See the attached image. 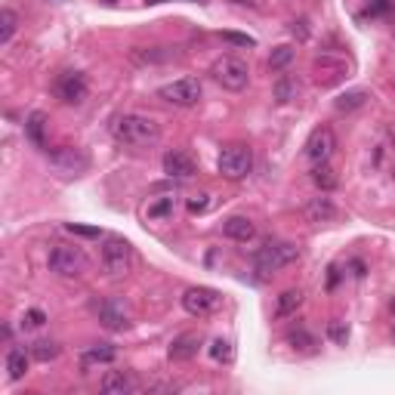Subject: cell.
Masks as SVG:
<instances>
[{
  "mask_svg": "<svg viewBox=\"0 0 395 395\" xmlns=\"http://www.w3.org/2000/svg\"><path fill=\"white\" fill-rule=\"evenodd\" d=\"M50 167L56 170L59 176H80V173H87V170H90V155L84 148L62 146V148L50 151Z\"/></svg>",
  "mask_w": 395,
  "mask_h": 395,
  "instance_id": "cell-9",
  "label": "cell"
},
{
  "mask_svg": "<svg viewBox=\"0 0 395 395\" xmlns=\"http://www.w3.org/2000/svg\"><path fill=\"white\" fill-rule=\"evenodd\" d=\"M43 325H47V312H40V309H28V312H25L22 328H43Z\"/></svg>",
  "mask_w": 395,
  "mask_h": 395,
  "instance_id": "cell-36",
  "label": "cell"
},
{
  "mask_svg": "<svg viewBox=\"0 0 395 395\" xmlns=\"http://www.w3.org/2000/svg\"><path fill=\"white\" fill-rule=\"evenodd\" d=\"M102 4H118V0H102Z\"/></svg>",
  "mask_w": 395,
  "mask_h": 395,
  "instance_id": "cell-42",
  "label": "cell"
},
{
  "mask_svg": "<svg viewBox=\"0 0 395 395\" xmlns=\"http://www.w3.org/2000/svg\"><path fill=\"white\" fill-rule=\"evenodd\" d=\"M367 96L364 90H349V93H343V96H337V102H334V109L337 112H355V109H362V105L367 102Z\"/></svg>",
  "mask_w": 395,
  "mask_h": 395,
  "instance_id": "cell-26",
  "label": "cell"
},
{
  "mask_svg": "<svg viewBox=\"0 0 395 395\" xmlns=\"http://www.w3.org/2000/svg\"><path fill=\"white\" fill-rule=\"evenodd\" d=\"M173 213H176V198L173 195L148 198V204H146V220L148 222H167Z\"/></svg>",
  "mask_w": 395,
  "mask_h": 395,
  "instance_id": "cell-17",
  "label": "cell"
},
{
  "mask_svg": "<svg viewBox=\"0 0 395 395\" xmlns=\"http://www.w3.org/2000/svg\"><path fill=\"white\" fill-rule=\"evenodd\" d=\"M192 4H207V0H192Z\"/></svg>",
  "mask_w": 395,
  "mask_h": 395,
  "instance_id": "cell-41",
  "label": "cell"
},
{
  "mask_svg": "<svg viewBox=\"0 0 395 395\" xmlns=\"http://www.w3.org/2000/svg\"><path fill=\"white\" fill-rule=\"evenodd\" d=\"M112 136L121 142V146H130V148H155L161 142V124L148 114H136V112H127V114H118L112 124Z\"/></svg>",
  "mask_w": 395,
  "mask_h": 395,
  "instance_id": "cell-1",
  "label": "cell"
},
{
  "mask_svg": "<svg viewBox=\"0 0 395 395\" xmlns=\"http://www.w3.org/2000/svg\"><path fill=\"white\" fill-rule=\"evenodd\" d=\"M59 355V343H53V340H38V343L31 346V358H38V362H53V358Z\"/></svg>",
  "mask_w": 395,
  "mask_h": 395,
  "instance_id": "cell-31",
  "label": "cell"
},
{
  "mask_svg": "<svg viewBox=\"0 0 395 395\" xmlns=\"http://www.w3.org/2000/svg\"><path fill=\"white\" fill-rule=\"evenodd\" d=\"M296 259H300V247L291 244V241H266L254 254V269L259 275H272L278 269L296 263Z\"/></svg>",
  "mask_w": 395,
  "mask_h": 395,
  "instance_id": "cell-3",
  "label": "cell"
},
{
  "mask_svg": "<svg viewBox=\"0 0 395 395\" xmlns=\"http://www.w3.org/2000/svg\"><path fill=\"white\" fill-rule=\"evenodd\" d=\"M303 291L300 287H287V291H281L278 293V300H275V318H291V315H296V309L303 306Z\"/></svg>",
  "mask_w": 395,
  "mask_h": 395,
  "instance_id": "cell-18",
  "label": "cell"
},
{
  "mask_svg": "<svg viewBox=\"0 0 395 395\" xmlns=\"http://www.w3.org/2000/svg\"><path fill=\"white\" fill-rule=\"evenodd\" d=\"M293 56H296V50L291 47V43H281V47H275L272 56H269V68H272V71H284L293 62Z\"/></svg>",
  "mask_w": 395,
  "mask_h": 395,
  "instance_id": "cell-27",
  "label": "cell"
},
{
  "mask_svg": "<svg viewBox=\"0 0 395 395\" xmlns=\"http://www.w3.org/2000/svg\"><path fill=\"white\" fill-rule=\"evenodd\" d=\"M198 349H201V340L195 334H183L173 340V346H170V362H188V358L198 355Z\"/></svg>",
  "mask_w": 395,
  "mask_h": 395,
  "instance_id": "cell-20",
  "label": "cell"
},
{
  "mask_svg": "<svg viewBox=\"0 0 395 395\" xmlns=\"http://www.w3.org/2000/svg\"><path fill=\"white\" fill-rule=\"evenodd\" d=\"M201 80L198 77H179L173 80V84H164L158 90V99H164V102L170 105H179V109H192V105L201 102Z\"/></svg>",
  "mask_w": 395,
  "mask_h": 395,
  "instance_id": "cell-7",
  "label": "cell"
},
{
  "mask_svg": "<svg viewBox=\"0 0 395 395\" xmlns=\"http://www.w3.org/2000/svg\"><path fill=\"white\" fill-rule=\"evenodd\" d=\"M312 183H315L321 192H330V188H337V173H334V167H330L328 161L315 164V167H312Z\"/></svg>",
  "mask_w": 395,
  "mask_h": 395,
  "instance_id": "cell-24",
  "label": "cell"
},
{
  "mask_svg": "<svg viewBox=\"0 0 395 395\" xmlns=\"http://www.w3.org/2000/svg\"><path fill=\"white\" fill-rule=\"evenodd\" d=\"M217 170H220V176L238 183V179H244L250 170H254V151L247 146H226L217 158Z\"/></svg>",
  "mask_w": 395,
  "mask_h": 395,
  "instance_id": "cell-5",
  "label": "cell"
},
{
  "mask_svg": "<svg viewBox=\"0 0 395 395\" xmlns=\"http://www.w3.org/2000/svg\"><path fill=\"white\" fill-rule=\"evenodd\" d=\"M222 306V293L213 287H188L183 293V309L195 318H210Z\"/></svg>",
  "mask_w": 395,
  "mask_h": 395,
  "instance_id": "cell-8",
  "label": "cell"
},
{
  "mask_svg": "<svg viewBox=\"0 0 395 395\" xmlns=\"http://www.w3.org/2000/svg\"><path fill=\"white\" fill-rule=\"evenodd\" d=\"M287 343H291L293 349H300V352H312V349H315V337L303 328H293L291 334H287Z\"/></svg>",
  "mask_w": 395,
  "mask_h": 395,
  "instance_id": "cell-30",
  "label": "cell"
},
{
  "mask_svg": "<svg viewBox=\"0 0 395 395\" xmlns=\"http://www.w3.org/2000/svg\"><path fill=\"white\" fill-rule=\"evenodd\" d=\"M90 87H87V77L80 71H62L56 77V96L62 99L65 105H80L87 99Z\"/></svg>",
  "mask_w": 395,
  "mask_h": 395,
  "instance_id": "cell-10",
  "label": "cell"
},
{
  "mask_svg": "<svg viewBox=\"0 0 395 395\" xmlns=\"http://www.w3.org/2000/svg\"><path fill=\"white\" fill-rule=\"evenodd\" d=\"M16 28H19V16H16L10 6L0 10V47H6L16 38Z\"/></svg>",
  "mask_w": 395,
  "mask_h": 395,
  "instance_id": "cell-25",
  "label": "cell"
},
{
  "mask_svg": "<svg viewBox=\"0 0 395 395\" xmlns=\"http://www.w3.org/2000/svg\"><path fill=\"white\" fill-rule=\"evenodd\" d=\"M337 148V136L330 127H318L312 130V136L306 139V158L312 161V164H321V161H328L330 155H334Z\"/></svg>",
  "mask_w": 395,
  "mask_h": 395,
  "instance_id": "cell-11",
  "label": "cell"
},
{
  "mask_svg": "<svg viewBox=\"0 0 395 395\" xmlns=\"http://www.w3.org/2000/svg\"><path fill=\"white\" fill-rule=\"evenodd\" d=\"M210 355H213V362H232V343L229 340H213Z\"/></svg>",
  "mask_w": 395,
  "mask_h": 395,
  "instance_id": "cell-32",
  "label": "cell"
},
{
  "mask_svg": "<svg viewBox=\"0 0 395 395\" xmlns=\"http://www.w3.org/2000/svg\"><path fill=\"white\" fill-rule=\"evenodd\" d=\"M99 263H102V272L112 278H124L133 266V247L127 238L121 235H105L102 238V250H99Z\"/></svg>",
  "mask_w": 395,
  "mask_h": 395,
  "instance_id": "cell-2",
  "label": "cell"
},
{
  "mask_svg": "<svg viewBox=\"0 0 395 395\" xmlns=\"http://www.w3.org/2000/svg\"><path fill=\"white\" fill-rule=\"evenodd\" d=\"M291 31H293V34H300V40H306V38H309V28H306V22H303V19H300V22H291Z\"/></svg>",
  "mask_w": 395,
  "mask_h": 395,
  "instance_id": "cell-39",
  "label": "cell"
},
{
  "mask_svg": "<svg viewBox=\"0 0 395 395\" xmlns=\"http://www.w3.org/2000/svg\"><path fill=\"white\" fill-rule=\"evenodd\" d=\"M102 392L105 395H127V392H133L136 389V383H133V377L130 374H124V371H109L102 377Z\"/></svg>",
  "mask_w": 395,
  "mask_h": 395,
  "instance_id": "cell-19",
  "label": "cell"
},
{
  "mask_svg": "<svg viewBox=\"0 0 395 395\" xmlns=\"http://www.w3.org/2000/svg\"><path fill=\"white\" fill-rule=\"evenodd\" d=\"M65 229L71 232V235H80V238H105L102 229H96V226H77V222H68Z\"/></svg>",
  "mask_w": 395,
  "mask_h": 395,
  "instance_id": "cell-35",
  "label": "cell"
},
{
  "mask_svg": "<svg viewBox=\"0 0 395 395\" xmlns=\"http://www.w3.org/2000/svg\"><path fill=\"white\" fill-rule=\"evenodd\" d=\"M164 173L170 179H192L195 176V161L185 155V151H167L164 155Z\"/></svg>",
  "mask_w": 395,
  "mask_h": 395,
  "instance_id": "cell-14",
  "label": "cell"
},
{
  "mask_svg": "<svg viewBox=\"0 0 395 395\" xmlns=\"http://www.w3.org/2000/svg\"><path fill=\"white\" fill-rule=\"evenodd\" d=\"M43 127H47V114H43V112H31V114H28V121H25V133H28V139H31L38 148L47 146Z\"/></svg>",
  "mask_w": 395,
  "mask_h": 395,
  "instance_id": "cell-23",
  "label": "cell"
},
{
  "mask_svg": "<svg viewBox=\"0 0 395 395\" xmlns=\"http://www.w3.org/2000/svg\"><path fill=\"white\" fill-rule=\"evenodd\" d=\"M343 77H346V62L343 59H334V56H318L315 59V80L321 87H330Z\"/></svg>",
  "mask_w": 395,
  "mask_h": 395,
  "instance_id": "cell-13",
  "label": "cell"
},
{
  "mask_svg": "<svg viewBox=\"0 0 395 395\" xmlns=\"http://www.w3.org/2000/svg\"><path fill=\"white\" fill-rule=\"evenodd\" d=\"M50 269L62 278H77L87 272V254L75 244H56L50 250Z\"/></svg>",
  "mask_w": 395,
  "mask_h": 395,
  "instance_id": "cell-6",
  "label": "cell"
},
{
  "mask_svg": "<svg viewBox=\"0 0 395 395\" xmlns=\"http://www.w3.org/2000/svg\"><path fill=\"white\" fill-rule=\"evenodd\" d=\"M130 56H133V62H139V65H151V62L176 59V53H170V50H133Z\"/></svg>",
  "mask_w": 395,
  "mask_h": 395,
  "instance_id": "cell-29",
  "label": "cell"
},
{
  "mask_svg": "<svg viewBox=\"0 0 395 395\" xmlns=\"http://www.w3.org/2000/svg\"><path fill=\"white\" fill-rule=\"evenodd\" d=\"M222 40L235 43V47H256V40L250 34H238V31H222Z\"/></svg>",
  "mask_w": 395,
  "mask_h": 395,
  "instance_id": "cell-37",
  "label": "cell"
},
{
  "mask_svg": "<svg viewBox=\"0 0 395 395\" xmlns=\"http://www.w3.org/2000/svg\"><path fill=\"white\" fill-rule=\"evenodd\" d=\"M53 4H65V0H53Z\"/></svg>",
  "mask_w": 395,
  "mask_h": 395,
  "instance_id": "cell-43",
  "label": "cell"
},
{
  "mask_svg": "<svg viewBox=\"0 0 395 395\" xmlns=\"http://www.w3.org/2000/svg\"><path fill=\"white\" fill-rule=\"evenodd\" d=\"M303 217H306V222L321 226V222H337L340 210L330 198H312V201H306V207H303Z\"/></svg>",
  "mask_w": 395,
  "mask_h": 395,
  "instance_id": "cell-12",
  "label": "cell"
},
{
  "mask_svg": "<svg viewBox=\"0 0 395 395\" xmlns=\"http://www.w3.org/2000/svg\"><path fill=\"white\" fill-rule=\"evenodd\" d=\"M296 96H300V84H296V80L293 77H278L275 80V99H278V102H293V99Z\"/></svg>",
  "mask_w": 395,
  "mask_h": 395,
  "instance_id": "cell-28",
  "label": "cell"
},
{
  "mask_svg": "<svg viewBox=\"0 0 395 395\" xmlns=\"http://www.w3.org/2000/svg\"><path fill=\"white\" fill-rule=\"evenodd\" d=\"M28 358L31 352H25V349H10L6 352V374H10V380H22L28 374Z\"/></svg>",
  "mask_w": 395,
  "mask_h": 395,
  "instance_id": "cell-21",
  "label": "cell"
},
{
  "mask_svg": "<svg viewBox=\"0 0 395 395\" xmlns=\"http://www.w3.org/2000/svg\"><path fill=\"white\" fill-rule=\"evenodd\" d=\"M146 4H164V0H146Z\"/></svg>",
  "mask_w": 395,
  "mask_h": 395,
  "instance_id": "cell-40",
  "label": "cell"
},
{
  "mask_svg": "<svg viewBox=\"0 0 395 395\" xmlns=\"http://www.w3.org/2000/svg\"><path fill=\"white\" fill-rule=\"evenodd\" d=\"M96 312H99V321H102L109 330H124V328L130 325V321H127V309H124L121 300H105Z\"/></svg>",
  "mask_w": 395,
  "mask_h": 395,
  "instance_id": "cell-15",
  "label": "cell"
},
{
  "mask_svg": "<svg viewBox=\"0 0 395 395\" xmlns=\"http://www.w3.org/2000/svg\"><path fill=\"white\" fill-rule=\"evenodd\" d=\"M210 75L222 90H232V93H241V90L250 84V68H247V62L238 56H220L210 65Z\"/></svg>",
  "mask_w": 395,
  "mask_h": 395,
  "instance_id": "cell-4",
  "label": "cell"
},
{
  "mask_svg": "<svg viewBox=\"0 0 395 395\" xmlns=\"http://www.w3.org/2000/svg\"><path fill=\"white\" fill-rule=\"evenodd\" d=\"M185 207H188V213H192V217H198V213H207V207H210V195H207V192L192 195Z\"/></svg>",
  "mask_w": 395,
  "mask_h": 395,
  "instance_id": "cell-33",
  "label": "cell"
},
{
  "mask_svg": "<svg viewBox=\"0 0 395 395\" xmlns=\"http://www.w3.org/2000/svg\"><path fill=\"white\" fill-rule=\"evenodd\" d=\"M328 337L334 340V343L346 346V340H349V328L343 325V321H330V325H328Z\"/></svg>",
  "mask_w": 395,
  "mask_h": 395,
  "instance_id": "cell-34",
  "label": "cell"
},
{
  "mask_svg": "<svg viewBox=\"0 0 395 395\" xmlns=\"http://www.w3.org/2000/svg\"><path fill=\"white\" fill-rule=\"evenodd\" d=\"M222 235L238 241V244H247V241L256 238V226H254V220H247V217H229L222 222Z\"/></svg>",
  "mask_w": 395,
  "mask_h": 395,
  "instance_id": "cell-16",
  "label": "cell"
},
{
  "mask_svg": "<svg viewBox=\"0 0 395 395\" xmlns=\"http://www.w3.org/2000/svg\"><path fill=\"white\" fill-rule=\"evenodd\" d=\"M114 358H118V349H114L112 343H96V346H90L87 352H84V364H112Z\"/></svg>",
  "mask_w": 395,
  "mask_h": 395,
  "instance_id": "cell-22",
  "label": "cell"
},
{
  "mask_svg": "<svg viewBox=\"0 0 395 395\" xmlns=\"http://www.w3.org/2000/svg\"><path fill=\"white\" fill-rule=\"evenodd\" d=\"M389 6H392V0H371V4H367V16H383L386 10H389Z\"/></svg>",
  "mask_w": 395,
  "mask_h": 395,
  "instance_id": "cell-38",
  "label": "cell"
}]
</instances>
